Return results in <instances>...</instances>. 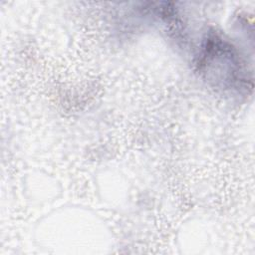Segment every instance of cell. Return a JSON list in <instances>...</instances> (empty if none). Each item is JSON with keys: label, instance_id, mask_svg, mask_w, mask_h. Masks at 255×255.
Instances as JSON below:
<instances>
[{"label": "cell", "instance_id": "6da1fadb", "mask_svg": "<svg viewBox=\"0 0 255 255\" xmlns=\"http://www.w3.org/2000/svg\"><path fill=\"white\" fill-rule=\"evenodd\" d=\"M197 66L208 82L223 91L242 93L251 88V79L240 54L231 43L214 32L203 39Z\"/></svg>", "mask_w": 255, "mask_h": 255}]
</instances>
